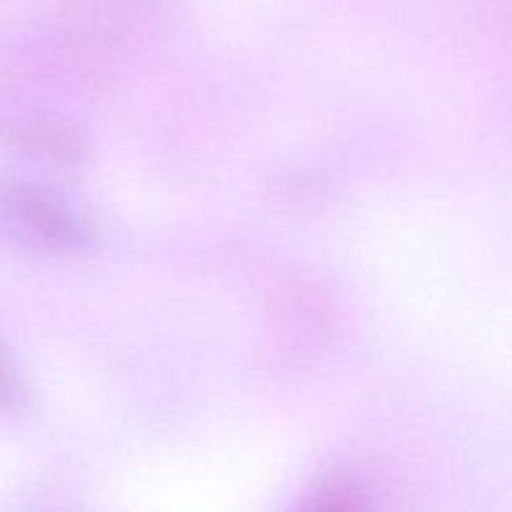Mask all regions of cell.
<instances>
[{
	"label": "cell",
	"instance_id": "1",
	"mask_svg": "<svg viewBox=\"0 0 512 512\" xmlns=\"http://www.w3.org/2000/svg\"><path fill=\"white\" fill-rule=\"evenodd\" d=\"M0 223L18 238L50 250L78 248L85 240L78 215L30 183L0 185Z\"/></svg>",
	"mask_w": 512,
	"mask_h": 512
},
{
	"label": "cell",
	"instance_id": "2",
	"mask_svg": "<svg viewBox=\"0 0 512 512\" xmlns=\"http://www.w3.org/2000/svg\"><path fill=\"white\" fill-rule=\"evenodd\" d=\"M20 403H23V383L10 355L0 345V413L15 410Z\"/></svg>",
	"mask_w": 512,
	"mask_h": 512
},
{
	"label": "cell",
	"instance_id": "3",
	"mask_svg": "<svg viewBox=\"0 0 512 512\" xmlns=\"http://www.w3.org/2000/svg\"><path fill=\"white\" fill-rule=\"evenodd\" d=\"M360 503L363 500H360L358 490L343 483H333L318 490V500H315V505H325V508H358Z\"/></svg>",
	"mask_w": 512,
	"mask_h": 512
}]
</instances>
